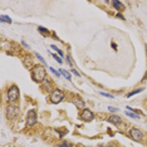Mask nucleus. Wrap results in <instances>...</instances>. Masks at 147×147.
<instances>
[{"label":"nucleus","mask_w":147,"mask_h":147,"mask_svg":"<svg viewBox=\"0 0 147 147\" xmlns=\"http://www.w3.org/2000/svg\"><path fill=\"white\" fill-rule=\"evenodd\" d=\"M94 118V115H93V112L91 111V109H87L84 108L83 111L81 112V119L84 122H91L92 119Z\"/></svg>","instance_id":"nucleus-5"},{"label":"nucleus","mask_w":147,"mask_h":147,"mask_svg":"<svg viewBox=\"0 0 147 147\" xmlns=\"http://www.w3.org/2000/svg\"><path fill=\"white\" fill-rule=\"evenodd\" d=\"M102 96H105V97H109V98H113V96L112 94H109V93H101Z\"/></svg>","instance_id":"nucleus-22"},{"label":"nucleus","mask_w":147,"mask_h":147,"mask_svg":"<svg viewBox=\"0 0 147 147\" xmlns=\"http://www.w3.org/2000/svg\"><path fill=\"white\" fill-rule=\"evenodd\" d=\"M106 147H118V145H116V143H109V145H107Z\"/></svg>","instance_id":"nucleus-24"},{"label":"nucleus","mask_w":147,"mask_h":147,"mask_svg":"<svg viewBox=\"0 0 147 147\" xmlns=\"http://www.w3.org/2000/svg\"><path fill=\"white\" fill-rule=\"evenodd\" d=\"M143 91V88H138V89H136V91H133V92H129L128 94H127V97H132V96H135V94H137V93H141Z\"/></svg>","instance_id":"nucleus-16"},{"label":"nucleus","mask_w":147,"mask_h":147,"mask_svg":"<svg viewBox=\"0 0 147 147\" xmlns=\"http://www.w3.org/2000/svg\"><path fill=\"white\" fill-rule=\"evenodd\" d=\"M53 58H54V59H55V61H57V62H58V63H59V64H62V63H63V61H62V59H61V58H59V57H58V55L53 54Z\"/></svg>","instance_id":"nucleus-20"},{"label":"nucleus","mask_w":147,"mask_h":147,"mask_svg":"<svg viewBox=\"0 0 147 147\" xmlns=\"http://www.w3.org/2000/svg\"><path fill=\"white\" fill-rule=\"evenodd\" d=\"M112 5L115 6L117 10H119V11H122L123 9H125V6H123V4L121 1H116V0H115V1H112Z\"/></svg>","instance_id":"nucleus-10"},{"label":"nucleus","mask_w":147,"mask_h":147,"mask_svg":"<svg viewBox=\"0 0 147 147\" xmlns=\"http://www.w3.org/2000/svg\"><path fill=\"white\" fill-rule=\"evenodd\" d=\"M35 57H36V58H38L39 61H40V62H42V63H43V64H44V65L47 64V63H45V61H44V59H43V57H42V55H39L38 53H35Z\"/></svg>","instance_id":"nucleus-19"},{"label":"nucleus","mask_w":147,"mask_h":147,"mask_svg":"<svg viewBox=\"0 0 147 147\" xmlns=\"http://www.w3.org/2000/svg\"><path fill=\"white\" fill-rule=\"evenodd\" d=\"M49 69H51V72L53 73V74L57 76V77H58V78H59V76H61V72H58L55 68H53V67H51V68H49Z\"/></svg>","instance_id":"nucleus-18"},{"label":"nucleus","mask_w":147,"mask_h":147,"mask_svg":"<svg viewBox=\"0 0 147 147\" xmlns=\"http://www.w3.org/2000/svg\"><path fill=\"white\" fill-rule=\"evenodd\" d=\"M20 115V108L18 106H14V105H10L6 107V117L8 119H11V121H15L16 118Z\"/></svg>","instance_id":"nucleus-2"},{"label":"nucleus","mask_w":147,"mask_h":147,"mask_svg":"<svg viewBox=\"0 0 147 147\" xmlns=\"http://www.w3.org/2000/svg\"><path fill=\"white\" fill-rule=\"evenodd\" d=\"M23 45H24V47H25V48H29V45H28V44H26V43H25V42H23Z\"/></svg>","instance_id":"nucleus-27"},{"label":"nucleus","mask_w":147,"mask_h":147,"mask_svg":"<svg viewBox=\"0 0 147 147\" xmlns=\"http://www.w3.org/2000/svg\"><path fill=\"white\" fill-rule=\"evenodd\" d=\"M67 63H68L69 65H72V61H71V58H69V57H68V58H67Z\"/></svg>","instance_id":"nucleus-25"},{"label":"nucleus","mask_w":147,"mask_h":147,"mask_svg":"<svg viewBox=\"0 0 147 147\" xmlns=\"http://www.w3.org/2000/svg\"><path fill=\"white\" fill-rule=\"evenodd\" d=\"M0 20H1V23H9V24L11 23V19L9 18V16H6V15H1V16H0Z\"/></svg>","instance_id":"nucleus-13"},{"label":"nucleus","mask_w":147,"mask_h":147,"mask_svg":"<svg viewBox=\"0 0 147 147\" xmlns=\"http://www.w3.org/2000/svg\"><path fill=\"white\" fill-rule=\"evenodd\" d=\"M129 136L132 137V140H135V141H142V138H143V135H142V132L140 131V129H137V128H132V129H129Z\"/></svg>","instance_id":"nucleus-7"},{"label":"nucleus","mask_w":147,"mask_h":147,"mask_svg":"<svg viewBox=\"0 0 147 147\" xmlns=\"http://www.w3.org/2000/svg\"><path fill=\"white\" fill-rule=\"evenodd\" d=\"M63 99H64V93H63L61 89H54V91L52 92V94H51V101H52V103L57 105V103L62 102Z\"/></svg>","instance_id":"nucleus-4"},{"label":"nucleus","mask_w":147,"mask_h":147,"mask_svg":"<svg viewBox=\"0 0 147 147\" xmlns=\"http://www.w3.org/2000/svg\"><path fill=\"white\" fill-rule=\"evenodd\" d=\"M107 121H108V122H111V123H113V125H116V126L121 125V118H119L118 116H116V115L109 116L108 118H107Z\"/></svg>","instance_id":"nucleus-8"},{"label":"nucleus","mask_w":147,"mask_h":147,"mask_svg":"<svg viewBox=\"0 0 147 147\" xmlns=\"http://www.w3.org/2000/svg\"><path fill=\"white\" fill-rule=\"evenodd\" d=\"M59 72H61V74L64 77L65 79H68V81H71V79H72V78H71V74H69V72H67L65 69H61Z\"/></svg>","instance_id":"nucleus-11"},{"label":"nucleus","mask_w":147,"mask_h":147,"mask_svg":"<svg viewBox=\"0 0 147 147\" xmlns=\"http://www.w3.org/2000/svg\"><path fill=\"white\" fill-rule=\"evenodd\" d=\"M58 147H72V143L68 141H62L61 143H58Z\"/></svg>","instance_id":"nucleus-15"},{"label":"nucleus","mask_w":147,"mask_h":147,"mask_svg":"<svg viewBox=\"0 0 147 147\" xmlns=\"http://www.w3.org/2000/svg\"><path fill=\"white\" fill-rule=\"evenodd\" d=\"M38 30L43 35H49V30L48 29H45L44 26H38Z\"/></svg>","instance_id":"nucleus-14"},{"label":"nucleus","mask_w":147,"mask_h":147,"mask_svg":"<svg viewBox=\"0 0 147 147\" xmlns=\"http://www.w3.org/2000/svg\"><path fill=\"white\" fill-rule=\"evenodd\" d=\"M51 48L52 49H54V51L57 52V53H58V54H59V57H63V55H64V54H63V52L61 51V49H59V48H57V47L55 45H51Z\"/></svg>","instance_id":"nucleus-17"},{"label":"nucleus","mask_w":147,"mask_h":147,"mask_svg":"<svg viewBox=\"0 0 147 147\" xmlns=\"http://www.w3.org/2000/svg\"><path fill=\"white\" fill-rule=\"evenodd\" d=\"M97 147H105V146H102V145H99V146H97Z\"/></svg>","instance_id":"nucleus-28"},{"label":"nucleus","mask_w":147,"mask_h":147,"mask_svg":"<svg viewBox=\"0 0 147 147\" xmlns=\"http://www.w3.org/2000/svg\"><path fill=\"white\" fill-rule=\"evenodd\" d=\"M8 99L13 103L19 99V89L16 86H11L10 88L8 89Z\"/></svg>","instance_id":"nucleus-3"},{"label":"nucleus","mask_w":147,"mask_h":147,"mask_svg":"<svg viewBox=\"0 0 147 147\" xmlns=\"http://www.w3.org/2000/svg\"><path fill=\"white\" fill-rule=\"evenodd\" d=\"M108 109H109V111H111L112 113H116L117 111H118V109H117V108H116V107H111V106H109V107H108Z\"/></svg>","instance_id":"nucleus-21"},{"label":"nucleus","mask_w":147,"mask_h":147,"mask_svg":"<svg viewBox=\"0 0 147 147\" xmlns=\"http://www.w3.org/2000/svg\"><path fill=\"white\" fill-rule=\"evenodd\" d=\"M36 111L35 109H30V111L28 112V115H26V125L28 126H33L36 123Z\"/></svg>","instance_id":"nucleus-6"},{"label":"nucleus","mask_w":147,"mask_h":147,"mask_svg":"<svg viewBox=\"0 0 147 147\" xmlns=\"http://www.w3.org/2000/svg\"><path fill=\"white\" fill-rule=\"evenodd\" d=\"M72 73H73V74H76L77 77H81V74H79V73H78V72H77V71H76V69H72Z\"/></svg>","instance_id":"nucleus-23"},{"label":"nucleus","mask_w":147,"mask_h":147,"mask_svg":"<svg viewBox=\"0 0 147 147\" xmlns=\"http://www.w3.org/2000/svg\"><path fill=\"white\" fill-rule=\"evenodd\" d=\"M126 116H128V117H131V118H136V119H138L140 118V115H137V113H133L131 111H126Z\"/></svg>","instance_id":"nucleus-12"},{"label":"nucleus","mask_w":147,"mask_h":147,"mask_svg":"<svg viewBox=\"0 0 147 147\" xmlns=\"http://www.w3.org/2000/svg\"><path fill=\"white\" fill-rule=\"evenodd\" d=\"M45 76L47 72L44 69V67L42 65H34L32 69V78L34 79L35 82H43L45 81Z\"/></svg>","instance_id":"nucleus-1"},{"label":"nucleus","mask_w":147,"mask_h":147,"mask_svg":"<svg viewBox=\"0 0 147 147\" xmlns=\"http://www.w3.org/2000/svg\"><path fill=\"white\" fill-rule=\"evenodd\" d=\"M73 103L76 105L77 108H84V102H83L82 98H79V97H74V99H73Z\"/></svg>","instance_id":"nucleus-9"},{"label":"nucleus","mask_w":147,"mask_h":147,"mask_svg":"<svg viewBox=\"0 0 147 147\" xmlns=\"http://www.w3.org/2000/svg\"><path fill=\"white\" fill-rule=\"evenodd\" d=\"M117 18H119V19H125V18H123V16H122L121 14H117Z\"/></svg>","instance_id":"nucleus-26"}]
</instances>
